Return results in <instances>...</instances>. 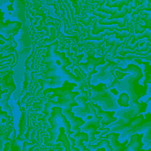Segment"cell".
I'll list each match as a JSON object with an SVG mask.
<instances>
[{"instance_id": "cell-1", "label": "cell", "mask_w": 151, "mask_h": 151, "mask_svg": "<svg viewBox=\"0 0 151 151\" xmlns=\"http://www.w3.org/2000/svg\"><path fill=\"white\" fill-rule=\"evenodd\" d=\"M114 71H119L121 73H126L125 78L122 80H119L118 78H115L111 85L107 88L109 90L115 89L118 94H122L126 93L127 94L129 100H130V104L129 107L133 108L134 110V117L137 116L138 114L141 113V109L143 104L138 103L139 96L138 95L134 92V81L140 80L142 77V73L141 69L135 65H129L126 69H123L121 67H114Z\"/></svg>"}, {"instance_id": "cell-2", "label": "cell", "mask_w": 151, "mask_h": 151, "mask_svg": "<svg viewBox=\"0 0 151 151\" xmlns=\"http://www.w3.org/2000/svg\"><path fill=\"white\" fill-rule=\"evenodd\" d=\"M58 47V42H52L51 44H50L48 46L47 54H46L53 62V65L57 70V75L62 79H65L66 81H68L70 83L77 84L78 87L76 88V90H77L76 92L81 91L84 87H87V82L85 81V78L81 74V73L77 69H75L77 77H75L73 74H72L68 71H66L65 67L70 65L71 62H70L69 58L65 56L64 53L58 52L57 50Z\"/></svg>"}, {"instance_id": "cell-3", "label": "cell", "mask_w": 151, "mask_h": 151, "mask_svg": "<svg viewBox=\"0 0 151 151\" xmlns=\"http://www.w3.org/2000/svg\"><path fill=\"white\" fill-rule=\"evenodd\" d=\"M53 114L50 117L49 119V122L51 126V129L49 130V132L50 133V142L52 144L56 143L57 142V138L58 136V130H60V128H64L66 134V137L70 142L71 148L74 147V140H73L70 137L71 134V126L69 124V122L66 120L65 117L62 114L61 112V108H53L52 109Z\"/></svg>"}, {"instance_id": "cell-4", "label": "cell", "mask_w": 151, "mask_h": 151, "mask_svg": "<svg viewBox=\"0 0 151 151\" xmlns=\"http://www.w3.org/2000/svg\"><path fill=\"white\" fill-rule=\"evenodd\" d=\"M122 65L119 63H113L108 61V63H105L104 65H100L96 66V68L98 69L96 73L94 74L92 78H90V85H93L95 83L99 82L100 81H106V80H113L114 81V76L112 75V70L114 67L118 66L120 67Z\"/></svg>"}, {"instance_id": "cell-5", "label": "cell", "mask_w": 151, "mask_h": 151, "mask_svg": "<svg viewBox=\"0 0 151 151\" xmlns=\"http://www.w3.org/2000/svg\"><path fill=\"white\" fill-rule=\"evenodd\" d=\"M132 10L133 9L129 5L124 6L121 10H119V8H109V7L105 6V1H103V2H101V4L99 5L98 9L96 11L104 12L106 14H110V15H111L112 19H121V18H125L127 14L131 13Z\"/></svg>"}, {"instance_id": "cell-6", "label": "cell", "mask_w": 151, "mask_h": 151, "mask_svg": "<svg viewBox=\"0 0 151 151\" xmlns=\"http://www.w3.org/2000/svg\"><path fill=\"white\" fill-rule=\"evenodd\" d=\"M104 64H105V58L104 57H102L100 58H94L92 57H89L88 62L87 64H79L78 66L83 70V72L87 75L88 81L89 82L91 75L94 73H96V67L100 65H104Z\"/></svg>"}, {"instance_id": "cell-7", "label": "cell", "mask_w": 151, "mask_h": 151, "mask_svg": "<svg viewBox=\"0 0 151 151\" xmlns=\"http://www.w3.org/2000/svg\"><path fill=\"white\" fill-rule=\"evenodd\" d=\"M90 104H91V106L93 107V109L96 111V115L98 117H102V119L100 120V123H99V125L102 126V129L104 128V127L105 125L108 126L109 124H111V123H112V122L117 120L115 118L111 117V115H113L115 113V111H104L101 110V108L98 105L94 104L92 103H90Z\"/></svg>"}, {"instance_id": "cell-8", "label": "cell", "mask_w": 151, "mask_h": 151, "mask_svg": "<svg viewBox=\"0 0 151 151\" xmlns=\"http://www.w3.org/2000/svg\"><path fill=\"white\" fill-rule=\"evenodd\" d=\"M88 100V94L85 90L80 91L79 95L74 97V101L78 104L77 107L73 108V113H77L79 111H83L87 109V101Z\"/></svg>"}, {"instance_id": "cell-9", "label": "cell", "mask_w": 151, "mask_h": 151, "mask_svg": "<svg viewBox=\"0 0 151 151\" xmlns=\"http://www.w3.org/2000/svg\"><path fill=\"white\" fill-rule=\"evenodd\" d=\"M118 138H119V134H106L105 138L106 140H108L110 146L111 148V151H124L126 148V144L127 143V141H126L123 144H120L118 142Z\"/></svg>"}, {"instance_id": "cell-10", "label": "cell", "mask_w": 151, "mask_h": 151, "mask_svg": "<svg viewBox=\"0 0 151 151\" xmlns=\"http://www.w3.org/2000/svg\"><path fill=\"white\" fill-rule=\"evenodd\" d=\"M20 27H21V23L17 22V21L12 22L11 24L7 26H4L0 24V35H4L5 36L12 35L13 34H16Z\"/></svg>"}, {"instance_id": "cell-11", "label": "cell", "mask_w": 151, "mask_h": 151, "mask_svg": "<svg viewBox=\"0 0 151 151\" xmlns=\"http://www.w3.org/2000/svg\"><path fill=\"white\" fill-rule=\"evenodd\" d=\"M142 134H134L131 136V142L125 148L124 151H139L141 150V148L142 147Z\"/></svg>"}, {"instance_id": "cell-12", "label": "cell", "mask_w": 151, "mask_h": 151, "mask_svg": "<svg viewBox=\"0 0 151 151\" xmlns=\"http://www.w3.org/2000/svg\"><path fill=\"white\" fill-rule=\"evenodd\" d=\"M97 23L99 25H117L119 28L124 29L123 27H126L127 23V16L125 18L121 19H100L97 20ZM125 30V29H124ZM126 31V30H125Z\"/></svg>"}, {"instance_id": "cell-13", "label": "cell", "mask_w": 151, "mask_h": 151, "mask_svg": "<svg viewBox=\"0 0 151 151\" xmlns=\"http://www.w3.org/2000/svg\"><path fill=\"white\" fill-rule=\"evenodd\" d=\"M150 35L151 27H149V28H147L142 34H138V35L134 34V35H133V39L131 40V38H130V39L128 40V42H129L131 45H133V44H134L136 42H138L139 40H142V39H144V38H147L148 41L150 42Z\"/></svg>"}, {"instance_id": "cell-14", "label": "cell", "mask_w": 151, "mask_h": 151, "mask_svg": "<svg viewBox=\"0 0 151 151\" xmlns=\"http://www.w3.org/2000/svg\"><path fill=\"white\" fill-rule=\"evenodd\" d=\"M9 97H10L9 93H3L2 94V96L0 97V107L2 109V111H6L8 114L12 115V110L7 104Z\"/></svg>"}, {"instance_id": "cell-15", "label": "cell", "mask_w": 151, "mask_h": 151, "mask_svg": "<svg viewBox=\"0 0 151 151\" xmlns=\"http://www.w3.org/2000/svg\"><path fill=\"white\" fill-rule=\"evenodd\" d=\"M148 130H151V120H149L147 123L143 124V125H140L136 127H134L133 129V131L130 134V137L134 134H144L145 132H147Z\"/></svg>"}, {"instance_id": "cell-16", "label": "cell", "mask_w": 151, "mask_h": 151, "mask_svg": "<svg viewBox=\"0 0 151 151\" xmlns=\"http://www.w3.org/2000/svg\"><path fill=\"white\" fill-rule=\"evenodd\" d=\"M12 127H8L5 130H4L2 133H0V151H3V148L6 143H9L10 141L8 140V135L12 132Z\"/></svg>"}, {"instance_id": "cell-17", "label": "cell", "mask_w": 151, "mask_h": 151, "mask_svg": "<svg viewBox=\"0 0 151 151\" xmlns=\"http://www.w3.org/2000/svg\"><path fill=\"white\" fill-rule=\"evenodd\" d=\"M130 1H124V0H119V1H105V6L109 8H119L121 10L124 6H128Z\"/></svg>"}, {"instance_id": "cell-18", "label": "cell", "mask_w": 151, "mask_h": 151, "mask_svg": "<svg viewBox=\"0 0 151 151\" xmlns=\"http://www.w3.org/2000/svg\"><path fill=\"white\" fill-rule=\"evenodd\" d=\"M131 37V35L127 38H125L123 41H119V40H115L112 43H111V49L109 50L108 51V55H111V57H114L116 55V52H117V50L119 49V46L123 45L126 42H127V40Z\"/></svg>"}, {"instance_id": "cell-19", "label": "cell", "mask_w": 151, "mask_h": 151, "mask_svg": "<svg viewBox=\"0 0 151 151\" xmlns=\"http://www.w3.org/2000/svg\"><path fill=\"white\" fill-rule=\"evenodd\" d=\"M8 77H9V74L6 75V76H4V78H1V79H0V88H1L2 91H4V90H5V89H8V93L11 95V93L15 89V87L6 83V79H7Z\"/></svg>"}, {"instance_id": "cell-20", "label": "cell", "mask_w": 151, "mask_h": 151, "mask_svg": "<svg viewBox=\"0 0 151 151\" xmlns=\"http://www.w3.org/2000/svg\"><path fill=\"white\" fill-rule=\"evenodd\" d=\"M118 104L121 107V108H127L129 107V97L127 96V94L126 93H122L119 96V98L117 99Z\"/></svg>"}, {"instance_id": "cell-21", "label": "cell", "mask_w": 151, "mask_h": 151, "mask_svg": "<svg viewBox=\"0 0 151 151\" xmlns=\"http://www.w3.org/2000/svg\"><path fill=\"white\" fill-rule=\"evenodd\" d=\"M4 92L1 90V88H0V97H1V96H2V94H3ZM7 120H10V116H8L6 113H4V111H0V128H3L4 126V123L3 122H5V121H7Z\"/></svg>"}, {"instance_id": "cell-22", "label": "cell", "mask_w": 151, "mask_h": 151, "mask_svg": "<svg viewBox=\"0 0 151 151\" xmlns=\"http://www.w3.org/2000/svg\"><path fill=\"white\" fill-rule=\"evenodd\" d=\"M149 27H149V26H142L141 25L140 23H136L135 26H134V34L135 35H138V34H142L147 28Z\"/></svg>"}, {"instance_id": "cell-23", "label": "cell", "mask_w": 151, "mask_h": 151, "mask_svg": "<svg viewBox=\"0 0 151 151\" xmlns=\"http://www.w3.org/2000/svg\"><path fill=\"white\" fill-rule=\"evenodd\" d=\"M50 39L49 40H45V44H49V43H52V42L55 40V38L57 37L56 36V27H51L50 28Z\"/></svg>"}, {"instance_id": "cell-24", "label": "cell", "mask_w": 151, "mask_h": 151, "mask_svg": "<svg viewBox=\"0 0 151 151\" xmlns=\"http://www.w3.org/2000/svg\"><path fill=\"white\" fill-rule=\"evenodd\" d=\"M105 40H106V39L103 40L102 42H101V41H87V42H88V44H91V45H93L95 48H97V49H99V48H100V46L102 45V43H104V42H105Z\"/></svg>"}, {"instance_id": "cell-25", "label": "cell", "mask_w": 151, "mask_h": 151, "mask_svg": "<svg viewBox=\"0 0 151 151\" xmlns=\"http://www.w3.org/2000/svg\"><path fill=\"white\" fill-rule=\"evenodd\" d=\"M14 61H12V60H11V59H8V60H4V61H3V62H0V67H5V66H7L8 65H10V64H12Z\"/></svg>"}, {"instance_id": "cell-26", "label": "cell", "mask_w": 151, "mask_h": 151, "mask_svg": "<svg viewBox=\"0 0 151 151\" xmlns=\"http://www.w3.org/2000/svg\"><path fill=\"white\" fill-rule=\"evenodd\" d=\"M36 134H37V129H35L30 136V140H32L34 142V143H36V142H37L36 141Z\"/></svg>"}, {"instance_id": "cell-27", "label": "cell", "mask_w": 151, "mask_h": 151, "mask_svg": "<svg viewBox=\"0 0 151 151\" xmlns=\"http://www.w3.org/2000/svg\"><path fill=\"white\" fill-rule=\"evenodd\" d=\"M90 20H91V17H88V18H86V19H82L81 21L85 26H88V25L89 24Z\"/></svg>"}, {"instance_id": "cell-28", "label": "cell", "mask_w": 151, "mask_h": 151, "mask_svg": "<svg viewBox=\"0 0 151 151\" xmlns=\"http://www.w3.org/2000/svg\"><path fill=\"white\" fill-rule=\"evenodd\" d=\"M71 151H79V150H78L76 148H74V147H73V148H72V149H71Z\"/></svg>"}, {"instance_id": "cell-29", "label": "cell", "mask_w": 151, "mask_h": 151, "mask_svg": "<svg viewBox=\"0 0 151 151\" xmlns=\"http://www.w3.org/2000/svg\"><path fill=\"white\" fill-rule=\"evenodd\" d=\"M97 151H105V150H104V148H101V149H99Z\"/></svg>"}, {"instance_id": "cell-30", "label": "cell", "mask_w": 151, "mask_h": 151, "mask_svg": "<svg viewBox=\"0 0 151 151\" xmlns=\"http://www.w3.org/2000/svg\"><path fill=\"white\" fill-rule=\"evenodd\" d=\"M4 43H5V42H4L3 41H1V40H0V45H2V44H4Z\"/></svg>"}]
</instances>
